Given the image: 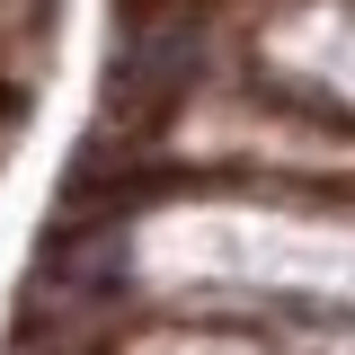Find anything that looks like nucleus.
<instances>
[{
	"mask_svg": "<svg viewBox=\"0 0 355 355\" xmlns=\"http://www.w3.org/2000/svg\"><path fill=\"white\" fill-rule=\"evenodd\" d=\"M222 53L355 133V0H240Z\"/></svg>",
	"mask_w": 355,
	"mask_h": 355,
	"instance_id": "f257e3e1",
	"label": "nucleus"
}]
</instances>
